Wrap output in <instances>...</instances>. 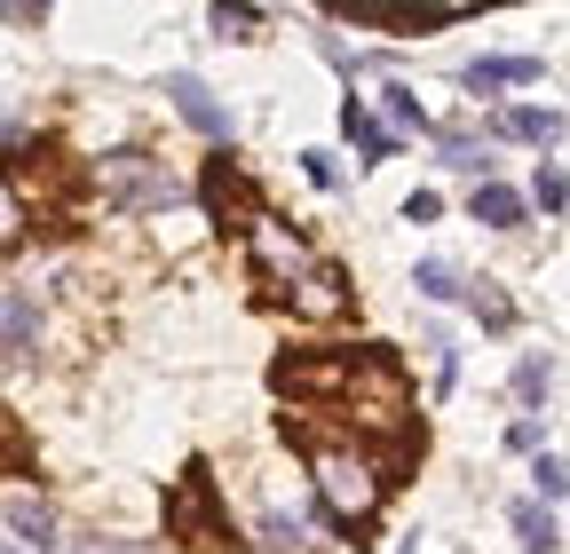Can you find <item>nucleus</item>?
<instances>
[{"label":"nucleus","instance_id":"nucleus-4","mask_svg":"<svg viewBox=\"0 0 570 554\" xmlns=\"http://www.w3.org/2000/svg\"><path fill=\"white\" fill-rule=\"evenodd\" d=\"M167 538H183L198 554H223L230 546V523H223V507H214V475L198 459L183 467V483L167 492Z\"/></svg>","mask_w":570,"mask_h":554},{"label":"nucleus","instance_id":"nucleus-12","mask_svg":"<svg viewBox=\"0 0 570 554\" xmlns=\"http://www.w3.org/2000/svg\"><path fill=\"white\" fill-rule=\"evenodd\" d=\"M460 80H468L475 96H499V88H531V80H539V56H475Z\"/></svg>","mask_w":570,"mask_h":554},{"label":"nucleus","instance_id":"nucleus-28","mask_svg":"<svg viewBox=\"0 0 570 554\" xmlns=\"http://www.w3.org/2000/svg\"><path fill=\"white\" fill-rule=\"evenodd\" d=\"M0 467H24V436L9 428V412H0Z\"/></svg>","mask_w":570,"mask_h":554},{"label":"nucleus","instance_id":"nucleus-9","mask_svg":"<svg viewBox=\"0 0 570 554\" xmlns=\"http://www.w3.org/2000/svg\"><path fill=\"white\" fill-rule=\"evenodd\" d=\"M341 135H348V144H356V159H365V167H381V159H396V127H381L365 96H348V103H341Z\"/></svg>","mask_w":570,"mask_h":554},{"label":"nucleus","instance_id":"nucleus-10","mask_svg":"<svg viewBox=\"0 0 570 554\" xmlns=\"http://www.w3.org/2000/svg\"><path fill=\"white\" fill-rule=\"evenodd\" d=\"M167 96H175V111H183V119H190L198 135H214V144L230 135V111L214 103V88H206L198 72H175V80H167Z\"/></svg>","mask_w":570,"mask_h":554},{"label":"nucleus","instance_id":"nucleus-2","mask_svg":"<svg viewBox=\"0 0 570 554\" xmlns=\"http://www.w3.org/2000/svg\"><path fill=\"white\" fill-rule=\"evenodd\" d=\"M96 190H104V206H119V215H159V206L183 198L175 167L151 159V151H104L96 159Z\"/></svg>","mask_w":570,"mask_h":554},{"label":"nucleus","instance_id":"nucleus-21","mask_svg":"<svg viewBox=\"0 0 570 554\" xmlns=\"http://www.w3.org/2000/svg\"><path fill=\"white\" fill-rule=\"evenodd\" d=\"M531 206L562 215V206H570V175H562V167H539V175H531Z\"/></svg>","mask_w":570,"mask_h":554},{"label":"nucleus","instance_id":"nucleus-27","mask_svg":"<svg viewBox=\"0 0 570 554\" xmlns=\"http://www.w3.org/2000/svg\"><path fill=\"white\" fill-rule=\"evenodd\" d=\"M302 167H309V182H317V190H333V182H341V167H333V151H302Z\"/></svg>","mask_w":570,"mask_h":554},{"label":"nucleus","instance_id":"nucleus-23","mask_svg":"<svg viewBox=\"0 0 570 554\" xmlns=\"http://www.w3.org/2000/svg\"><path fill=\"white\" fill-rule=\"evenodd\" d=\"M547 380H554V365H547V357H523V365H515V404H539Z\"/></svg>","mask_w":570,"mask_h":554},{"label":"nucleus","instance_id":"nucleus-16","mask_svg":"<svg viewBox=\"0 0 570 554\" xmlns=\"http://www.w3.org/2000/svg\"><path fill=\"white\" fill-rule=\"evenodd\" d=\"M508 523H515V538H523L531 554H554V546H562V531H554L547 499H515V515H508Z\"/></svg>","mask_w":570,"mask_h":554},{"label":"nucleus","instance_id":"nucleus-24","mask_svg":"<svg viewBox=\"0 0 570 554\" xmlns=\"http://www.w3.org/2000/svg\"><path fill=\"white\" fill-rule=\"evenodd\" d=\"M24 238V198H17V182L0 175V246H17Z\"/></svg>","mask_w":570,"mask_h":554},{"label":"nucleus","instance_id":"nucleus-18","mask_svg":"<svg viewBox=\"0 0 570 554\" xmlns=\"http://www.w3.org/2000/svg\"><path fill=\"white\" fill-rule=\"evenodd\" d=\"M412 286H420L428 301H460V294H468V277H460L452 261H436V254H428V261L412 269Z\"/></svg>","mask_w":570,"mask_h":554},{"label":"nucleus","instance_id":"nucleus-17","mask_svg":"<svg viewBox=\"0 0 570 554\" xmlns=\"http://www.w3.org/2000/svg\"><path fill=\"white\" fill-rule=\"evenodd\" d=\"M468 309H475V325H491V333L515 325V301L499 294V277H468Z\"/></svg>","mask_w":570,"mask_h":554},{"label":"nucleus","instance_id":"nucleus-19","mask_svg":"<svg viewBox=\"0 0 570 554\" xmlns=\"http://www.w3.org/2000/svg\"><path fill=\"white\" fill-rule=\"evenodd\" d=\"M452 175H475V182H491V151L475 144V135H444V151H436Z\"/></svg>","mask_w":570,"mask_h":554},{"label":"nucleus","instance_id":"nucleus-8","mask_svg":"<svg viewBox=\"0 0 570 554\" xmlns=\"http://www.w3.org/2000/svg\"><path fill=\"white\" fill-rule=\"evenodd\" d=\"M341 309H348V277H341L333 261H309L302 286H294V317H317V325H325V317H341Z\"/></svg>","mask_w":570,"mask_h":554},{"label":"nucleus","instance_id":"nucleus-11","mask_svg":"<svg viewBox=\"0 0 570 554\" xmlns=\"http://www.w3.org/2000/svg\"><path fill=\"white\" fill-rule=\"evenodd\" d=\"M348 24H389V32H428V24H460L468 9H396V0H356L341 9Z\"/></svg>","mask_w":570,"mask_h":554},{"label":"nucleus","instance_id":"nucleus-7","mask_svg":"<svg viewBox=\"0 0 570 554\" xmlns=\"http://www.w3.org/2000/svg\"><path fill=\"white\" fill-rule=\"evenodd\" d=\"M302 269H309L302 238H285L277 222L254 230V277H262V286H285V294H294V286H302Z\"/></svg>","mask_w":570,"mask_h":554},{"label":"nucleus","instance_id":"nucleus-6","mask_svg":"<svg viewBox=\"0 0 570 554\" xmlns=\"http://www.w3.org/2000/svg\"><path fill=\"white\" fill-rule=\"evenodd\" d=\"M206 206H214V222H223V230H230V222H238V230H262V222H269L262 206H254V182L230 167V151L206 167Z\"/></svg>","mask_w":570,"mask_h":554},{"label":"nucleus","instance_id":"nucleus-13","mask_svg":"<svg viewBox=\"0 0 570 554\" xmlns=\"http://www.w3.org/2000/svg\"><path fill=\"white\" fill-rule=\"evenodd\" d=\"M468 215H475L483 230H523V215H531V198H523V190H508V182H475V198H468Z\"/></svg>","mask_w":570,"mask_h":554},{"label":"nucleus","instance_id":"nucleus-14","mask_svg":"<svg viewBox=\"0 0 570 554\" xmlns=\"http://www.w3.org/2000/svg\"><path fill=\"white\" fill-rule=\"evenodd\" d=\"M491 127H499V135H515V144H539V151H547V144H562V111H539V103L499 111Z\"/></svg>","mask_w":570,"mask_h":554},{"label":"nucleus","instance_id":"nucleus-25","mask_svg":"<svg viewBox=\"0 0 570 554\" xmlns=\"http://www.w3.org/2000/svg\"><path fill=\"white\" fill-rule=\"evenodd\" d=\"M214 32H223V40H254L262 32V9H230V0H223V9H214Z\"/></svg>","mask_w":570,"mask_h":554},{"label":"nucleus","instance_id":"nucleus-22","mask_svg":"<svg viewBox=\"0 0 570 554\" xmlns=\"http://www.w3.org/2000/svg\"><path fill=\"white\" fill-rule=\"evenodd\" d=\"M381 111H389V127H404V135H412V127H428V111H420V96H412V88H381Z\"/></svg>","mask_w":570,"mask_h":554},{"label":"nucleus","instance_id":"nucleus-15","mask_svg":"<svg viewBox=\"0 0 570 554\" xmlns=\"http://www.w3.org/2000/svg\"><path fill=\"white\" fill-rule=\"evenodd\" d=\"M9 531H17L32 554H48V546H56V507L32 499V492H17V499H9Z\"/></svg>","mask_w":570,"mask_h":554},{"label":"nucleus","instance_id":"nucleus-20","mask_svg":"<svg viewBox=\"0 0 570 554\" xmlns=\"http://www.w3.org/2000/svg\"><path fill=\"white\" fill-rule=\"evenodd\" d=\"M531 483H539V499H570V459L539 452V459H531Z\"/></svg>","mask_w":570,"mask_h":554},{"label":"nucleus","instance_id":"nucleus-31","mask_svg":"<svg viewBox=\"0 0 570 554\" xmlns=\"http://www.w3.org/2000/svg\"><path fill=\"white\" fill-rule=\"evenodd\" d=\"M9 17H24V9H0V24H9Z\"/></svg>","mask_w":570,"mask_h":554},{"label":"nucleus","instance_id":"nucleus-30","mask_svg":"<svg viewBox=\"0 0 570 554\" xmlns=\"http://www.w3.org/2000/svg\"><path fill=\"white\" fill-rule=\"evenodd\" d=\"M71 554H142V546H127V538H88V546H71Z\"/></svg>","mask_w":570,"mask_h":554},{"label":"nucleus","instance_id":"nucleus-3","mask_svg":"<svg viewBox=\"0 0 570 554\" xmlns=\"http://www.w3.org/2000/svg\"><path fill=\"white\" fill-rule=\"evenodd\" d=\"M341 412H356L365 428H404L412 412V388L396 373L389 349H348V388H341Z\"/></svg>","mask_w":570,"mask_h":554},{"label":"nucleus","instance_id":"nucleus-5","mask_svg":"<svg viewBox=\"0 0 570 554\" xmlns=\"http://www.w3.org/2000/svg\"><path fill=\"white\" fill-rule=\"evenodd\" d=\"M40 349V286L0 277V365H24Z\"/></svg>","mask_w":570,"mask_h":554},{"label":"nucleus","instance_id":"nucleus-26","mask_svg":"<svg viewBox=\"0 0 570 554\" xmlns=\"http://www.w3.org/2000/svg\"><path fill=\"white\" fill-rule=\"evenodd\" d=\"M436 215H444L436 190H412V198H404V222H436Z\"/></svg>","mask_w":570,"mask_h":554},{"label":"nucleus","instance_id":"nucleus-1","mask_svg":"<svg viewBox=\"0 0 570 554\" xmlns=\"http://www.w3.org/2000/svg\"><path fill=\"white\" fill-rule=\"evenodd\" d=\"M309 467H317V492H325L333 523H348V531H365V523H373V507H381V492L396 483L373 452H348V444H325Z\"/></svg>","mask_w":570,"mask_h":554},{"label":"nucleus","instance_id":"nucleus-29","mask_svg":"<svg viewBox=\"0 0 570 554\" xmlns=\"http://www.w3.org/2000/svg\"><path fill=\"white\" fill-rule=\"evenodd\" d=\"M262 538H269V546H302V523H285V515H269V523H262Z\"/></svg>","mask_w":570,"mask_h":554}]
</instances>
